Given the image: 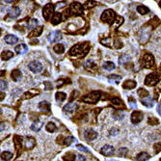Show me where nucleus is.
<instances>
[{
  "mask_svg": "<svg viewBox=\"0 0 161 161\" xmlns=\"http://www.w3.org/2000/svg\"><path fill=\"white\" fill-rule=\"evenodd\" d=\"M127 153H129V150H127L126 148H121V149H119V150H118V155L121 157H124L127 154Z\"/></svg>",
  "mask_w": 161,
  "mask_h": 161,
  "instance_id": "nucleus-40",
  "label": "nucleus"
},
{
  "mask_svg": "<svg viewBox=\"0 0 161 161\" xmlns=\"http://www.w3.org/2000/svg\"><path fill=\"white\" fill-rule=\"evenodd\" d=\"M7 89V82H6L5 80H1V91H4Z\"/></svg>",
  "mask_w": 161,
  "mask_h": 161,
  "instance_id": "nucleus-47",
  "label": "nucleus"
},
{
  "mask_svg": "<svg viewBox=\"0 0 161 161\" xmlns=\"http://www.w3.org/2000/svg\"><path fill=\"white\" fill-rule=\"evenodd\" d=\"M54 13V5L49 3V4H47L42 9V16L44 18V19L48 20L50 18V16L53 15Z\"/></svg>",
  "mask_w": 161,
  "mask_h": 161,
  "instance_id": "nucleus-6",
  "label": "nucleus"
},
{
  "mask_svg": "<svg viewBox=\"0 0 161 161\" xmlns=\"http://www.w3.org/2000/svg\"><path fill=\"white\" fill-rule=\"evenodd\" d=\"M160 68H161V65H160Z\"/></svg>",
  "mask_w": 161,
  "mask_h": 161,
  "instance_id": "nucleus-56",
  "label": "nucleus"
},
{
  "mask_svg": "<svg viewBox=\"0 0 161 161\" xmlns=\"http://www.w3.org/2000/svg\"><path fill=\"white\" fill-rule=\"evenodd\" d=\"M1 158L4 161H10L13 158V153L10 152H4L1 154Z\"/></svg>",
  "mask_w": 161,
  "mask_h": 161,
  "instance_id": "nucleus-34",
  "label": "nucleus"
},
{
  "mask_svg": "<svg viewBox=\"0 0 161 161\" xmlns=\"http://www.w3.org/2000/svg\"><path fill=\"white\" fill-rule=\"evenodd\" d=\"M111 103H112V105H113L115 108H121V109L124 108V105L123 100H120L119 97H114L113 100H112V101H111Z\"/></svg>",
  "mask_w": 161,
  "mask_h": 161,
  "instance_id": "nucleus-19",
  "label": "nucleus"
},
{
  "mask_svg": "<svg viewBox=\"0 0 161 161\" xmlns=\"http://www.w3.org/2000/svg\"><path fill=\"white\" fill-rule=\"evenodd\" d=\"M141 102H142L147 107H153V98L152 97H147L141 98Z\"/></svg>",
  "mask_w": 161,
  "mask_h": 161,
  "instance_id": "nucleus-23",
  "label": "nucleus"
},
{
  "mask_svg": "<svg viewBox=\"0 0 161 161\" xmlns=\"http://www.w3.org/2000/svg\"><path fill=\"white\" fill-rule=\"evenodd\" d=\"M110 41H111V39L110 38H107V39H105V40L101 41V44H104V45H106V47H110V45L108 44V42H109Z\"/></svg>",
  "mask_w": 161,
  "mask_h": 161,
  "instance_id": "nucleus-49",
  "label": "nucleus"
},
{
  "mask_svg": "<svg viewBox=\"0 0 161 161\" xmlns=\"http://www.w3.org/2000/svg\"><path fill=\"white\" fill-rule=\"evenodd\" d=\"M47 130L48 131V132H50V133H53V132H55V131L57 130V127H56V126L53 124V123H48L47 124Z\"/></svg>",
  "mask_w": 161,
  "mask_h": 161,
  "instance_id": "nucleus-38",
  "label": "nucleus"
},
{
  "mask_svg": "<svg viewBox=\"0 0 161 161\" xmlns=\"http://www.w3.org/2000/svg\"><path fill=\"white\" fill-rule=\"evenodd\" d=\"M39 109L42 112H45V113H49L50 112V104H49L47 101H42L39 104Z\"/></svg>",
  "mask_w": 161,
  "mask_h": 161,
  "instance_id": "nucleus-16",
  "label": "nucleus"
},
{
  "mask_svg": "<svg viewBox=\"0 0 161 161\" xmlns=\"http://www.w3.org/2000/svg\"><path fill=\"white\" fill-rule=\"evenodd\" d=\"M160 2H161V1H160Z\"/></svg>",
  "mask_w": 161,
  "mask_h": 161,
  "instance_id": "nucleus-57",
  "label": "nucleus"
},
{
  "mask_svg": "<svg viewBox=\"0 0 161 161\" xmlns=\"http://www.w3.org/2000/svg\"><path fill=\"white\" fill-rule=\"evenodd\" d=\"M143 118H144V114L141 112V111H134L132 115H131V123L134 124H137L143 120Z\"/></svg>",
  "mask_w": 161,
  "mask_h": 161,
  "instance_id": "nucleus-9",
  "label": "nucleus"
},
{
  "mask_svg": "<svg viewBox=\"0 0 161 161\" xmlns=\"http://www.w3.org/2000/svg\"><path fill=\"white\" fill-rule=\"evenodd\" d=\"M100 153L104 156H110L114 153V147L110 145H105L104 147L101 148Z\"/></svg>",
  "mask_w": 161,
  "mask_h": 161,
  "instance_id": "nucleus-11",
  "label": "nucleus"
},
{
  "mask_svg": "<svg viewBox=\"0 0 161 161\" xmlns=\"http://www.w3.org/2000/svg\"><path fill=\"white\" fill-rule=\"evenodd\" d=\"M35 143L36 141L33 137H27V139H26V148H27L28 150H32L33 148L35 147Z\"/></svg>",
  "mask_w": 161,
  "mask_h": 161,
  "instance_id": "nucleus-27",
  "label": "nucleus"
},
{
  "mask_svg": "<svg viewBox=\"0 0 161 161\" xmlns=\"http://www.w3.org/2000/svg\"><path fill=\"white\" fill-rule=\"evenodd\" d=\"M13 56H14V53H13L12 51H10V50H4L1 54L2 60H4V61L9 60V59H11Z\"/></svg>",
  "mask_w": 161,
  "mask_h": 161,
  "instance_id": "nucleus-28",
  "label": "nucleus"
},
{
  "mask_svg": "<svg viewBox=\"0 0 161 161\" xmlns=\"http://www.w3.org/2000/svg\"><path fill=\"white\" fill-rule=\"evenodd\" d=\"M157 111H158V113L161 115V103H159V105L157 106Z\"/></svg>",
  "mask_w": 161,
  "mask_h": 161,
  "instance_id": "nucleus-55",
  "label": "nucleus"
},
{
  "mask_svg": "<svg viewBox=\"0 0 161 161\" xmlns=\"http://www.w3.org/2000/svg\"><path fill=\"white\" fill-rule=\"evenodd\" d=\"M149 158H150L149 153H146V152L140 153L139 154H137V156H136V160L137 161H147Z\"/></svg>",
  "mask_w": 161,
  "mask_h": 161,
  "instance_id": "nucleus-26",
  "label": "nucleus"
},
{
  "mask_svg": "<svg viewBox=\"0 0 161 161\" xmlns=\"http://www.w3.org/2000/svg\"><path fill=\"white\" fill-rule=\"evenodd\" d=\"M21 141H22V138L19 137L18 135H16L14 138V142H15V146H16V150H18L21 149Z\"/></svg>",
  "mask_w": 161,
  "mask_h": 161,
  "instance_id": "nucleus-29",
  "label": "nucleus"
},
{
  "mask_svg": "<svg viewBox=\"0 0 161 161\" xmlns=\"http://www.w3.org/2000/svg\"><path fill=\"white\" fill-rule=\"evenodd\" d=\"M118 132H119L118 129H111V131H110V133L112 134V135H114V136H116L118 134Z\"/></svg>",
  "mask_w": 161,
  "mask_h": 161,
  "instance_id": "nucleus-52",
  "label": "nucleus"
},
{
  "mask_svg": "<svg viewBox=\"0 0 161 161\" xmlns=\"http://www.w3.org/2000/svg\"><path fill=\"white\" fill-rule=\"evenodd\" d=\"M4 40H5V42H7L8 44H16V42H18V37H16L15 35H7L4 38Z\"/></svg>",
  "mask_w": 161,
  "mask_h": 161,
  "instance_id": "nucleus-18",
  "label": "nucleus"
},
{
  "mask_svg": "<svg viewBox=\"0 0 161 161\" xmlns=\"http://www.w3.org/2000/svg\"><path fill=\"white\" fill-rule=\"evenodd\" d=\"M137 12L141 15H146L150 12V9L148 7H146V6L140 5V6H138L137 7Z\"/></svg>",
  "mask_w": 161,
  "mask_h": 161,
  "instance_id": "nucleus-32",
  "label": "nucleus"
},
{
  "mask_svg": "<svg viewBox=\"0 0 161 161\" xmlns=\"http://www.w3.org/2000/svg\"><path fill=\"white\" fill-rule=\"evenodd\" d=\"M53 49H54V51L56 52V53H58V54H62V53H63V52L65 51L64 45L61 44H56V45H55V47H53Z\"/></svg>",
  "mask_w": 161,
  "mask_h": 161,
  "instance_id": "nucleus-37",
  "label": "nucleus"
},
{
  "mask_svg": "<svg viewBox=\"0 0 161 161\" xmlns=\"http://www.w3.org/2000/svg\"><path fill=\"white\" fill-rule=\"evenodd\" d=\"M149 124H152V126H154V124H158V120L155 119V118H149Z\"/></svg>",
  "mask_w": 161,
  "mask_h": 161,
  "instance_id": "nucleus-43",
  "label": "nucleus"
},
{
  "mask_svg": "<svg viewBox=\"0 0 161 161\" xmlns=\"http://www.w3.org/2000/svg\"><path fill=\"white\" fill-rule=\"evenodd\" d=\"M77 149L79 150H82V152H88V149L86 147H84V146H82V145H77Z\"/></svg>",
  "mask_w": 161,
  "mask_h": 161,
  "instance_id": "nucleus-50",
  "label": "nucleus"
},
{
  "mask_svg": "<svg viewBox=\"0 0 161 161\" xmlns=\"http://www.w3.org/2000/svg\"><path fill=\"white\" fill-rule=\"evenodd\" d=\"M44 85H45V90H52V88H53L49 82H44Z\"/></svg>",
  "mask_w": 161,
  "mask_h": 161,
  "instance_id": "nucleus-51",
  "label": "nucleus"
},
{
  "mask_svg": "<svg viewBox=\"0 0 161 161\" xmlns=\"http://www.w3.org/2000/svg\"><path fill=\"white\" fill-rule=\"evenodd\" d=\"M21 76H22L21 71H19V70H14V71H12V73H11L12 79L14 80L15 82H18V80H20Z\"/></svg>",
  "mask_w": 161,
  "mask_h": 161,
  "instance_id": "nucleus-22",
  "label": "nucleus"
},
{
  "mask_svg": "<svg viewBox=\"0 0 161 161\" xmlns=\"http://www.w3.org/2000/svg\"><path fill=\"white\" fill-rule=\"evenodd\" d=\"M84 68H86L88 71H90V73H96L97 70V66L93 60H87L85 62Z\"/></svg>",
  "mask_w": 161,
  "mask_h": 161,
  "instance_id": "nucleus-10",
  "label": "nucleus"
},
{
  "mask_svg": "<svg viewBox=\"0 0 161 161\" xmlns=\"http://www.w3.org/2000/svg\"><path fill=\"white\" fill-rule=\"evenodd\" d=\"M138 95L142 97V98H144V97H149V92H148L147 90H145V89H139L138 90Z\"/></svg>",
  "mask_w": 161,
  "mask_h": 161,
  "instance_id": "nucleus-39",
  "label": "nucleus"
},
{
  "mask_svg": "<svg viewBox=\"0 0 161 161\" xmlns=\"http://www.w3.org/2000/svg\"><path fill=\"white\" fill-rule=\"evenodd\" d=\"M158 81H159V75H158V73H153L149 74L146 77L145 84L148 85V86H154V85H156L157 83H158Z\"/></svg>",
  "mask_w": 161,
  "mask_h": 161,
  "instance_id": "nucleus-4",
  "label": "nucleus"
},
{
  "mask_svg": "<svg viewBox=\"0 0 161 161\" xmlns=\"http://www.w3.org/2000/svg\"><path fill=\"white\" fill-rule=\"evenodd\" d=\"M63 158H64L65 161H75L76 156H75V154L73 153H68L65 154Z\"/></svg>",
  "mask_w": 161,
  "mask_h": 161,
  "instance_id": "nucleus-33",
  "label": "nucleus"
},
{
  "mask_svg": "<svg viewBox=\"0 0 161 161\" xmlns=\"http://www.w3.org/2000/svg\"><path fill=\"white\" fill-rule=\"evenodd\" d=\"M65 83H66V81H65V80H63V79L58 80V82H57V87H61L62 85L65 84Z\"/></svg>",
  "mask_w": 161,
  "mask_h": 161,
  "instance_id": "nucleus-54",
  "label": "nucleus"
},
{
  "mask_svg": "<svg viewBox=\"0 0 161 161\" xmlns=\"http://www.w3.org/2000/svg\"><path fill=\"white\" fill-rule=\"evenodd\" d=\"M15 50H16V52L18 54H24V53H26L27 52V50H28V47H27V45L26 44H20L19 45H16V47H15Z\"/></svg>",
  "mask_w": 161,
  "mask_h": 161,
  "instance_id": "nucleus-17",
  "label": "nucleus"
},
{
  "mask_svg": "<svg viewBox=\"0 0 161 161\" xmlns=\"http://www.w3.org/2000/svg\"><path fill=\"white\" fill-rule=\"evenodd\" d=\"M62 21V14L60 13H55L51 18V23L53 25H57Z\"/></svg>",
  "mask_w": 161,
  "mask_h": 161,
  "instance_id": "nucleus-21",
  "label": "nucleus"
},
{
  "mask_svg": "<svg viewBox=\"0 0 161 161\" xmlns=\"http://www.w3.org/2000/svg\"><path fill=\"white\" fill-rule=\"evenodd\" d=\"M73 141H74V138L73 136H68L64 139V144L66 146H70Z\"/></svg>",
  "mask_w": 161,
  "mask_h": 161,
  "instance_id": "nucleus-41",
  "label": "nucleus"
},
{
  "mask_svg": "<svg viewBox=\"0 0 161 161\" xmlns=\"http://www.w3.org/2000/svg\"><path fill=\"white\" fill-rule=\"evenodd\" d=\"M113 117H114V119H116V120H121V119H124V114L123 112H120V111H117V112L114 113Z\"/></svg>",
  "mask_w": 161,
  "mask_h": 161,
  "instance_id": "nucleus-42",
  "label": "nucleus"
},
{
  "mask_svg": "<svg viewBox=\"0 0 161 161\" xmlns=\"http://www.w3.org/2000/svg\"><path fill=\"white\" fill-rule=\"evenodd\" d=\"M67 98V95L65 93H62V92H58L56 93V100L58 102H63V101Z\"/></svg>",
  "mask_w": 161,
  "mask_h": 161,
  "instance_id": "nucleus-35",
  "label": "nucleus"
},
{
  "mask_svg": "<svg viewBox=\"0 0 161 161\" xmlns=\"http://www.w3.org/2000/svg\"><path fill=\"white\" fill-rule=\"evenodd\" d=\"M129 106L131 108H134V107H136V100H133L132 97H129Z\"/></svg>",
  "mask_w": 161,
  "mask_h": 161,
  "instance_id": "nucleus-45",
  "label": "nucleus"
},
{
  "mask_svg": "<svg viewBox=\"0 0 161 161\" xmlns=\"http://www.w3.org/2000/svg\"><path fill=\"white\" fill-rule=\"evenodd\" d=\"M19 15H20V9L18 7H14L9 11V16L12 18H16Z\"/></svg>",
  "mask_w": 161,
  "mask_h": 161,
  "instance_id": "nucleus-20",
  "label": "nucleus"
},
{
  "mask_svg": "<svg viewBox=\"0 0 161 161\" xmlns=\"http://www.w3.org/2000/svg\"><path fill=\"white\" fill-rule=\"evenodd\" d=\"M71 14H73L74 16H80L83 14V6H82L80 3H78V2H73L71 4Z\"/></svg>",
  "mask_w": 161,
  "mask_h": 161,
  "instance_id": "nucleus-7",
  "label": "nucleus"
},
{
  "mask_svg": "<svg viewBox=\"0 0 161 161\" xmlns=\"http://www.w3.org/2000/svg\"><path fill=\"white\" fill-rule=\"evenodd\" d=\"M44 126V121H41V120H36L34 123L32 124L31 126V129L33 131H36V132H38V131H40L41 129Z\"/></svg>",
  "mask_w": 161,
  "mask_h": 161,
  "instance_id": "nucleus-15",
  "label": "nucleus"
},
{
  "mask_svg": "<svg viewBox=\"0 0 161 161\" xmlns=\"http://www.w3.org/2000/svg\"><path fill=\"white\" fill-rule=\"evenodd\" d=\"M142 65H143V67L146 68H153V65H154V58H153V55L149 54V53L144 55L143 60H142Z\"/></svg>",
  "mask_w": 161,
  "mask_h": 161,
  "instance_id": "nucleus-5",
  "label": "nucleus"
},
{
  "mask_svg": "<svg viewBox=\"0 0 161 161\" xmlns=\"http://www.w3.org/2000/svg\"><path fill=\"white\" fill-rule=\"evenodd\" d=\"M42 31H44V27L42 26H38L37 28L35 29V30H33L30 32V34H29V37H39Z\"/></svg>",
  "mask_w": 161,
  "mask_h": 161,
  "instance_id": "nucleus-25",
  "label": "nucleus"
},
{
  "mask_svg": "<svg viewBox=\"0 0 161 161\" xmlns=\"http://www.w3.org/2000/svg\"><path fill=\"white\" fill-rule=\"evenodd\" d=\"M153 148H154V150H155L156 153L160 152V150H161V143H156Z\"/></svg>",
  "mask_w": 161,
  "mask_h": 161,
  "instance_id": "nucleus-48",
  "label": "nucleus"
},
{
  "mask_svg": "<svg viewBox=\"0 0 161 161\" xmlns=\"http://www.w3.org/2000/svg\"><path fill=\"white\" fill-rule=\"evenodd\" d=\"M102 67L104 70H106V71H113L115 70V68H116V66H115L114 63H112V62H104L103 65H102Z\"/></svg>",
  "mask_w": 161,
  "mask_h": 161,
  "instance_id": "nucleus-30",
  "label": "nucleus"
},
{
  "mask_svg": "<svg viewBox=\"0 0 161 161\" xmlns=\"http://www.w3.org/2000/svg\"><path fill=\"white\" fill-rule=\"evenodd\" d=\"M89 49H90V44L88 42H82V44H77L71 48L70 55L73 57L82 58L88 53Z\"/></svg>",
  "mask_w": 161,
  "mask_h": 161,
  "instance_id": "nucleus-1",
  "label": "nucleus"
},
{
  "mask_svg": "<svg viewBox=\"0 0 161 161\" xmlns=\"http://www.w3.org/2000/svg\"><path fill=\"white\" fill-rule=\"evenodd\" d=\"M137 83L134 80H126L124 83L123 84V87L124 89H127V90H132L136 87Z\"/></svg>",
  "mask_w": 161,
  "mask_h": 161,
  "instance_id": "nucleus-24",
  "label": "nucleus"
},
{
  "mask_svg": "<svg viewBox=\"0 0 161 161\" xmlns=\"http://www.w3.org/2000/svg\"><path fill=\"white\" fill-rule=\"evenodd\" d=\"M108 80H109L110 82H114V83L118 84L121 80V76L117 75V74H112V75H109V76H108Z\"/></svg>",
  "mask_w": 161,
  "mask_h": 161,
  "instance_id": "nucleus-31",
  "label": "nucleus"
},
{
  "mask_svg": "<svg viewBox=\"0 0 161 161\" xmlns=\"http://www.w3.org/2000/svg\"><path fill=\"white\" fill-rule=\"evenodd\" d=\"M100 19L103 22H105V23L112 24L113 22L115 21V19H116V13H115L113 10H111V9L105 10L102 14H101Z\"/></svg>",
  "mask_w": 161,
  "mask_h": 161,
  "instance_id": "nucleus-3",
  "label": "nucleus"
},
{
  "mask_svg": "<svg viewBox=\"0 0 161 161\" xmlns=\"http://www.w3.org/2000/svg\"><path fill=\"white\" fill-rule=\"evenodd\" d=\"M97 137V132H96V131L93 129H89L85 132V138H86L88 141H93L96 139Z\"/></svg>",
  "mask_w": 161,
  "mask_h": 161,
  "instance_id": "nucleus-14",
  "label": "nucleus"
},
{
  "mask_svg": "<svg viewBox=\"0 0 161 161\" xmlns=\"http://www.w3.org/2000/svg\"><path fill=\"white\" fill-rule=\"evenodd\" d=\"M29 70L34 73H40L42 71V65L39 61H33L28 66Z\"/></svg>",
  "mask_w": 161,
  "mask_h": 161,
  "instance_id": "nucleus-8",
  "label": "nucleus"
},
{
  "mask_svg": "<svg viewBox=\"0 0 161 161\" xmlns=\"http://www.w3.org/2000/svg\"><path fill=\"white\" fill-rule=\"evenodd\" d=\"M63 38L62 36L61 32L60 31H53L49 36V42H60Z\"/></svg>",
  "mask_w": 161,
  "mask_h": 161,
  "instance_id": "nucleus-12",
  "label": "nucleus"
},
{
  "mask_svg": "<svg viewBox=\"0 0 161 161\" xmlns=\"http://www.w3.org/2000/svg\"><path fill=\"white\" fill-rule=\"evenodd\" d=\"M75 161H86V158H85L84 155H81V154H77L76 158H75Z\"/></svg>",
  "mask_w": 161,
  "mask_h": 161,
  "instance_id": "nucleus-46",
  "label": "nucleus"
},
{
  "mask_svg": "<svg viewBox=\"0 0 161 161\" xmlns=\"http://www.w3.org/2000/svg\"><path fill=\"white\" fill-rule=\"evenodd\" d=\"M100 97H101L100 92L95 91V92H92V93L86 95V96L82 97L81 100L83 101V102H85V103L95 104V103H97V101L100 100Z\"/></svg>",
  "mask_w": 161,
  "mask_h": 161,
  "instance_id": "nucleus-2",
  "label": "nucleus"
},
{
  "mask_svg": "<svg viewBox=\"0 0 161 161\" xmlns=\"http://www.w3.org/2000/svg\"><path fill=\"white\" fill-rule=\"evenodd\" d=\"M38 25V20L37 19H30L28 22V29L29 30H35L36 28V26Z\"/></svg>",
  "mask_w": 161,
  "mask_h": 161,
  "instance_id": "nucleus-36",
  "label": "nucleus"
},
{
  "mask_svg": "<svg viewBox=\"0 0 161 161\" xmlns=\"http://www.w3.org/2000/svg\"><path fill=\"white\" fill-rule=\"evenodd\" d=\"M97 4V2H95V1H89V2H86V8L88 9H90L92 7H95Z\"/></svg>",
  "mask_w": 161,
  "mask_h": 161,
  "instance_id": "nucleus-44",
  "label": "nucleus"
},
{
  "mask_svg": "<svg viewBox=\"0 0 161 161\" xmlns=\"http://www.w3.org/2000/svg\"><path fill=\"white\" fill-rule=\"evenodd\" d=\"M71 10H66L65 13H64V16H65V18H68V16H71Z\"/></svg>",
  "mask_w": 161,
  "mask_h": 161,
  "instance_id": "nucleus-53",
  "label": "nucleus"
},
{
  "mask_svg": "<svg viewBox=\"0 0 161 161\" xmlns=\"http://www.w3.org/2000/svg\"><path fill=\"white\" fill-rule=\"evenodd\" d=\"M77 109H78V104H76V103H71H71L67 104L64 107V112L68 113V114H71V113L76 112Z\"/></svg>",
  "mask_w": 161,
  "mask_h": 161,
  "instance_id": "nucleus-13",
  "label": "nucleus"
}]
</instances>
